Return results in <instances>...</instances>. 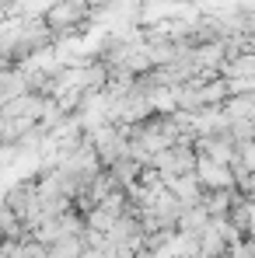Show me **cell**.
Segmentation results:
<instances>
[{
    "label": "cell",
    "mask_w": 255,
    "mask_h": 258,
    "mask_svg": "<svg viewBox=\"0 0 255 258\" xmlns=\"http://www.w3.org/2000/svg\"><path fill=\"white\" fill-rule=\"evenodd\" d=\"M87 140H91V147H94V154H98L101 168H109L112 161L126 157V147H129V126H119V122H109V119H101L98 126L87 129Z\"/></svg>",
    "instance_id": "cell-1"
},
{
    "label": "cell",
    "mask_w": 255,
    "mask_h": 258,
    "mask_svg": "<svg viewBox=\"0 0 255 258\" xmlns=\"http://www.w3.org/2000/svg\"><path fill=\"white\" fill-rule=\"evenodd\" d=\"M150 168L158 171L161 185L171 181V178L192 174V168H196V150H192V143H189V140H178V143H171V147L158 150V154L150 157Z\"/></svg>",
    "instance_id": "cell-2"
},
{
    "label": "cell",
    "mask_w": 255,
    "mask_h": 258,
    "mask_svg": "<svg viewBox=\"0 0 255 258\" xmlns=\"http://www.w3.org/2000/svg\"><path fill=\"white\" fill-rule=\"evenodd\" d=\"M192 150L199 154V157H210L217 164H227V168H234L238 164V143L227 136V129H210V133H199L196 140H192Z\"/></svg>",
    "instance_id": "cell-3"
},
{
    "label": "cell",
    "mask_w": 255,
    "mask_h": 258,
    "mask_svg": "<svg viewBox=\"0 0 255 258\" xmlns=\"http://www.w3.org/2000/svg\"><path fill=\"white\" fill-rule=\"evenodd\" d=\"M87 21V4L84 0H60L56 7H49V14H45V28L53 32V39L56 35H70L74 28H81Z\"/></svg>",
    "instance_id": "cell-4"
},
{
    "label": "cell",
    "mask_w": 255,
    "mask_h": 258,
    "mask_svg": "<svg viewBox=\"0 0 255 258\" xmlns=\"http://www.w3.org/2000/svg\"><path fill=\"white\" fill-rule=\"evenodd\" d=\"M196 181L203 185V192H213V188H238V178H234V168H227V164H217L210 157H199L196 154Z\"/></svg>",
    "instance_id": "cell-5"
},
{
    "label": "cell",
    "mask_w": 255,
    "mask_h": 258,
    "mask_svg": "<svg viewBox=\"0 0 255 258\" xmlns=\"http://www.w3.org/2000/svg\"><path fill=\"white\" fill-rule=\"evenodd\" d=\"M165 188H168L171 196L189 210V206H199L203 203V185L196 181V174H182V178H171V181H165Z\"/></svg>",
    "instance_id": "cell-6"
},
{
    "label": "cell",
    "mask_w": 255,
    "mask_h": 258,
    "mask_svg": "<svg viewBox=\"0 0 255 258\" xmlns=\"http://www.w3.org/2000/svg\"><path fill=\"white\" fill-rule=\"evenodd\" d=\"M207 223H210V213H207L203 206H189V210H182L178 223H175V230H178V234H192V237H199V234L207 230Z\"/></svg>",
    "instance_id": "cell-7"
},
{
    "label": "cell",
    "mask_w": 255,
    "mask_h": 258,
    "mask_svg": "<svg viewBox=\"0 0 255 258\" xmlns=\"http://www.w3.org/2000/svg\"><path fill=\"white\" fill-rule=\"evenodd\" d=\"M224 129H227V136L238 143V147H245V143H252L255 140V119L252 115H224Z\"/></svg>",
    "instance_id": "cell-8"
},
{
    "label": "cell",
    "mask_w": 255,
    "mask_h": 258,
    "mask_svg": "<svg viewBox=\"0 0 255 258\" xmlns=\"http://www.w3.org/2000/svg\"><path fill=\"white\" fill-rule=\"evenodd\" d=\"M84 234H63V237H56L45 251L49 255H56V258H81L84 255Z\"/></svg>",
    "instance_id": "cell-9"
}]
</instances>
